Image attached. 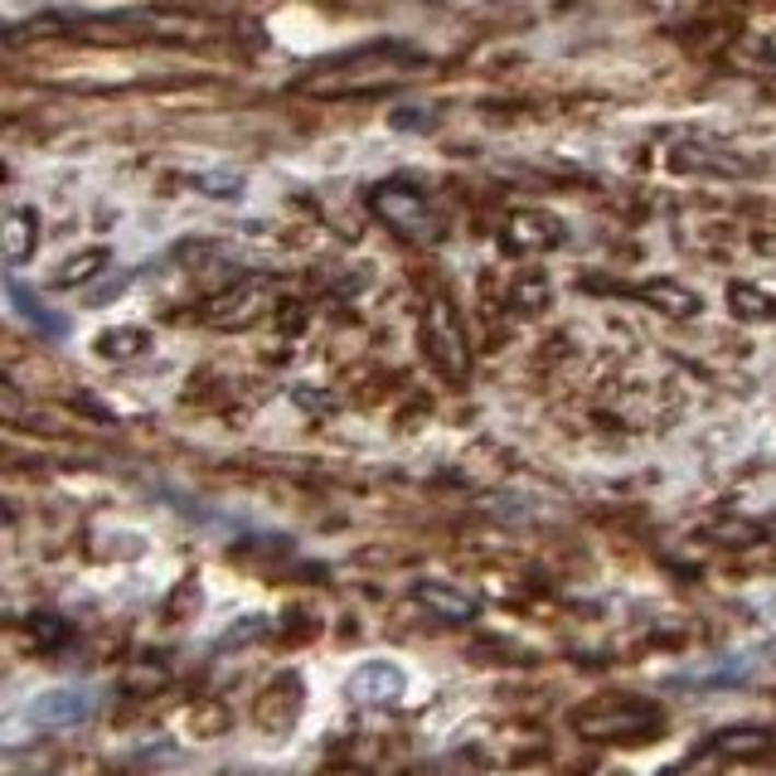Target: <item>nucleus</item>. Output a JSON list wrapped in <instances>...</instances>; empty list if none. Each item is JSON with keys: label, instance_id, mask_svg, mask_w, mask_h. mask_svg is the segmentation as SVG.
Segmentation results:
<instances>
[{"label": "nucleus", "instance_id": "1", "mask_svg": "<svg viewBox=\"0 0 776 776\" xmlns=\"http://www.w3.org/2000/svg\"><path fill=\"white\" fill-rule=\"evenodd\" d=\"M427 69V54H418L413 44H364L355 54L340 59H325L311 73L297 78V93L306 97H359V93H384L393 83H408L413 73Z\"/></svg>", "mask_w": 776, "mask_h": 776}, {"label": "nucleus", "instance_id": "2", "mask_svg": "<svg viewBox=\"0 0 776 776\" xmlns=\"http://www.w3.org/2000/svg\"><path fill=\"white\" fill-rule=\"evenodd\" d=\"M568 728L588 742H650L665 728V708L640 694H602L568 714Z\"/></svg>", "mask_w": 776, "mask_h": 776}, {"label": "nucleus", "instance_id": "3", "mask_svg": "<svg viewBox=\"0 0 776 776\" xmlns=\"http://www.w3.org/2000/svg\"><path fill=\"white\" fill-rule=\"evenodd\" d=\"M369 213L379 223H389V233H398L403 243H442L447 219L432 199L408 179H379L369 185Z\"/></svg>", "mask_w": 776, "mask_h": 776}, {"label": "nucleus", "instance_id": "4", "mask_svg": "<svg viewBox=\"0 0 776 776\" xmlns=\"http://www.w3.org/2000/svg\"><path fill=\"white\" fill-rule=\"evenodd\" d=\"M418 340H422V355L447 384H466L471 374V340H466V325H461L456 306L447 297H437L427 306V316L418 325Z\"/></svg>", "mask_w": 776, "mask_h": 776}, {"label": "nucleus", "instance_id": "5", "mask_svg": "<svg viewBox=\"0 0 776 776\" xmlns=\"http://www.w3.org/2000/svg\"><path fill=\"white\" fill-rule=\"evenodd\" d=\"M776 752V728L762 723H742V728H718L704 738V748H694L684 762H674L660 776H699L708 767H728V762H762Z\"/></svg>", "mask_w": 776, "mask_h": 776}, {"label": "nucleus", "instance_id": "6", "mask_svg": "<svg viewBox=\"0 0 776 776\" xmlns=\"http://www.w3.org/2000/svg\"><path fill=\"white\" fill-rule=\"evenodd\" d=\"M273 277H243V282L205 301V325L209 331H247L273 311Z\"/></svg>", "mask_w": 776, "mask_h": 776}, {"label": "nucleus", "instance_id": "7", "mask_svg": "<svg viewBox=\"0 0 776 776\" xmlns=\"http://www.w3.org/2000/svg\"><path fill=\"white\" fill-rule=\"evenodd\" d=\"M93 714H97V694L78 690V684H54V690H44L25 704V723L35 728H78Z\"/></svg>", "mask_w": 776, "mask_h": 776}, {"label": "nucleus", "instance_id": "8", "mask_svg": "<svg viewBox=\"0 0 776 776\" xmlns=\"http://www.w3.org/2000/svg\"><path fill=\"white\" fill-rule=\"evenodd\" d=\"M568 239V223L558 219L554 209H514L505 219V233H500V247L505 253H548Z\"/></svg>", "mask_w": 776, "mask_h": 776}, {"label": "nucleus", "instance_id": "9", "mask_svg": "<svg viewBox=\"0 0 776 776\" xmlns=\"http://www.w3.org/2000/svg\"><path fill=\"white\" fill-rule=\"evenodd\" d=\"M413 602L427 606V612H432L437 622H447V626H466V622H476V616H480V602L471 598L466 588L447 582V578H418V582H413Z\"/></svg>", "mask_w": 776, "mask_h": 776}, {"label": "nucleus", "instance_id": "10", "mask_svg": "<svg viewBox=\"0 0 776 776\" xmlns=\"http://www.w3.org/2000/svg\"><path fill=\"white\" fill-rule=\"evenodd\" d=\"M403 690H408V674L393 665V660H364L350 674V684H345V694L355 704H393V699H403Z\"/></svg>", "mask_w": 776, "mask_h": 776}, {"label": "nucleus", "instance_id": "11", "mask_svg": "<svg viewBox=\"0 0 776 776\" xmlns=\"http://www.w3.org/2000/svg\"><path fill=\"white\" fill-rule=\"evenodd\" d=\"M632 297L646 301L650 311H660V316H670V321H690V316H699V311H704V301L694 297L684 282H674V277H650V282L632 287Z\"/></svg>", "mask_w": 776, "mask_h": 776}, {"label": "nucleus", "instance_id": "12", "mask_svg": "<svg viewBox=\"0 0 776 776\" xmlns=\"http://www.w3.org/2000/svg\"><path fill=\"white\" fill-rule=\"evenodd\" d=\"M297 714H301V680L297 674H277L263 690V699H257V723L267 733H287L297 723Z\"/></svg>", "mask_w": 776, "mask_h": 776}, {"label": "nucleus", "instance_id": "13", "mask_svg": "<svg viewBox=\"0 0 776 776\" xmlns=\"http://www.w3.org/2000/svg\"><path fill=\"white\" fill-rule=\"evenodd\" d=\"M39 243V213L35 209H10L0 223V247H5V267H20Z\"/></svg>", "mask_w": 776, "mask_h": 776}, {"label": "nucleus", "instance_id": "14", "mask_svg": "<svg viewBox=\"0 0 776 776\" xmlns=\"http://www.w3.org/2000/svg\"><path fill=\"white\" fill-rule=\"evenodd\" d=\"M728 306H733L738 321H752V325L776 321V297H772V291H762V287H752V282L728 287Z\"/></svg>", "mask_w": 776, "mask_h": 776}, {"label": "nucleus", "instance_id": "15", "mask_svg": "<svg viewBox=\"0 0 776 776\" xmlns=\"http://www.w3.org/2000/svg\"><path fill=\"white\" fill-rule=\"evenodd\" d=\"M93 350L103 359H137V355L151 350V331H141V325H117V331L97 335Z\"/></svg>", "mask_w": 776, "mask_h": 776}, {"label": "nucleus", "instance_id": "16", "mask_svg": "<svg viewBox=\"0 0 776 776\" xmlns=\"http://www.w3.org/2000/svg\"><path fill=\"white\" fill-rule=\"evenodd\" d=\"M5 297H10V306L20 311V316H25L30 325H39L44 335H63V321L59 316H49V306H44V301L35 297V291H25L15 282V277H5Z\"/></svg>", "mask_w": 776, "mask_h": 776}, {"label": "nucleus", "instance_id": "17", "mask_svg": "<svg viewBox=\"0 0 776 776\" xmlns=\"http://www.w3.org/2000/svg\"><path fill=\"white\" fill-rule=\"evenodd\" d=\"M112 263L107 257V247H88V253H78V257H69V263L54 273V287H78V282H93L97 273Z\"/></svg>", "mask_w": 776, "mask_h": 776}, {"label": "nucleus", "instance_id": "18", "mask_svg": "<svg viewBox=\"0 0 776 776\" xmlns=\"http://www.w3.org/2000/svg\"><path fill=\"white\" fill-rule=\"evenodd\" d=\"M510 301H514V311L534 316V311H544L548 301H554V287H548V277H544V273H524V277H514Z\"/></svg>", "mask_w": 776, "mask_h": 776}, {"label": "nucleus", "instance_id": "19", "mask_svg": "<svg viewBox=\"0 0 776 776\" xmlns=\"http://www.w3.org/2000/svg\"><path fill=\"white\" fill-rule=\"evenodd\" d=\"M199 606H205V588H199V578L189 572V578L175 582L171 598H165V622H189Z\"/></svg>", "mask_w": 776, "mask_h": 776}, {"label": "nucleus", "instance_id": "20", "mask_svg": "<svg viewBox=\"0 0 776 776\" xmlns=\"http://www.w3.org/2000/svg\"><path fill=\"white\" fill-rule=\"evenodd\" d=\"M54 767H59V752H5V776H49Z\"/></svg>", "mask_w": 776, "mask_h": 776}, {"label": "nucleus", "instance_id": "21", "mask_svg": "<svg viewBox=\"0 0 776 776\" xmlns=\"http://www.w3.org/2000/svg\"><path fill=\"white\" fill-rule=\"evenodd\" d=\"M243 185H247V179L239 171H205V175H195V189H199V195H209V199H239Z\"/></svg>", "mask_w": 776, "mask_h": 776}, {"label": "nucleus", "instance_id": "22", "mask_svg": "<svg viewBox=\"0 0 776 776\" xmlns=\"http://www.w3.org/2000/svg\"><path fill=\"white\" fill-rule=\"evenodd\" d=\"M267 632H273V622H267V616H243V622L229 626V632L213 640V646H219V650H229V646H253V640H263Z\"/></svg>", "mask_w": 776, "mask_h": 776}, {"label": "nucleus", "instance_id": "23", "mask_svg": "<svg viewBox=\"0 0 776 776\" xmlns=\"http://www.w3.org/2000/svg\"><path fill=\"white\" fill-rule=\"evenodd\" d=\"M30 636H35L39 650H59L73 632H69V622H63V616H35V622H30Z\"/></svg>", "mask_w": 776, "mask_h": 776}, {"label": "nucleus", "instance_id": "24", "mask_svg": "<svg viewBox=\"0 0 776 776\" xmlns=\"http://www.w3.org/2000/svg\"><path fill=\"white\" fill-rule=\"evenodd\" d=\"M223 728H229V708H223V704H205V708L189 714V733H195V738H219Z\"/></svg>", "mask_w": 776, "mask_h": 776}, {"label": "nucleus", "instance_id": "25", "mask_svg": "<svg viewBox=\"0 0 776 776\" xmlns=\"http://www.w3.org/2000/svg\"><path fill=\"white\" fill-rule=\"evenodd\" d=\"M161 684H171V670H165V665H146V670H131L127 674V690L131 694H151V690H161Z\"/></svg>", "mask_w": 776, "mask_h": 776}, {"label": "nucleus", "instance_id": "26", "mask_svg": "<svg viewBox=\"0 0 776 776\" xmlns=\"http://www.w3.org/2000/svg\"><path fill=\"white\" fill-rule=\"evenodd\" d=\"M297 403H301V408H316V413H331L335 408V398H325V393H306V389H297Z\"/></svg>", "mask_w": 776, "mask_h": 776}, {"label": "nucleus", "instance_id": "27", "mask_svg": "<svg viewBox=\"0 0 776 776\" xmlns=\"http://www.w3.org/2000/svg\"><path fill=\"white\" fill-rule=\"evenodd\" d=\"M393 121H398L403 131H422V127H432V121H422V112H398Z\"/></svg>", "mask_w": 776, "mask_h": 776}, {"label": "nucleus", "instance_id": "28", "mask_svg": "<svg viewBox=\"0 0 776 776\" xmlns=\"http://www.w3.org/2000/svg\"><path fill=\"white\" fill-rule=\"evenodd\" d=\"M282 325H287V331H297V325H301V306H282Z\"/></svg>", "mask_w": 776, "mask_h": 776}]
</instances>
